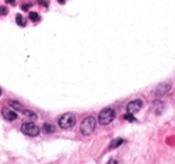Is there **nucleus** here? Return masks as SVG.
Instances as JSON below:
<instances>
[{
    "instance_id": "nucleus-1",
    "label": "nucleus",
    "mask_w": 175,
    "mask_h": 164,
    "mask_svg": "<svg viewBox=\"0 0 175 164\" xmlns=\"http://www.w3.org/2000/svg\"><path fill=\"white\" fill-rule=\"evenodd\" d=\"M96 119L94 116H88L85 118L82 123H81V133L83 136H90V134L94 133L95 128H96Z\"/></svg>"
},
{
    "instance_id": "nucleus-2",
    "label": "nucleus",
    "mask_w": 175,
    "mask_h": 164,
    "mask_svg": "<svg viewBox=\"0 0 175 164\" xmlns=\"http://www.w3.org/2000/svg\"><path fill=\"white\" fill-rule=\"evenodd\" d=\"M115 119V111L112 108H104L100 114H99V123L102 126H107L110 122H113V120Z\"/></svg>"
},
{
    "instance_id": "nucleus-3",
    "label": "nucleus",
    "mask_w": 175,
    "mask_h": 164,
    "mask_svg": "<svg viewBox=\"0 0 175 164\" xmlns=\"http://www.w3.org/2000/svg\"><path fill=\"white\" fill-rule=\"evenodd\" d=\"M76 123V115L73 113H66L61 115L59 119V126L63 129H69L74 126Z\"/></svg>"
},
{
    "instance_id": "nucleus-4",
    "label": "nucleus",
    "mask_w": 175,
    "mask_h": 164,
    "mask_svg": "<svg viewBox=\"0 0 175 164\" xmlns=\"http://www.w3.org/2000/svg\"><path fill=\"white\" fill-rule=\"evenodd\" d=\"M21 131L29 137H37L40 134V128L34 122H24L21 127Z\"/></svg>"
},
{
    "instance_id": "nucleus-5",
    "label": "nucleus",
    "mask_w": 175,
    "mask_h": 164,
    "mask_svg": "<svg viewBox=\"0 0 175 164\" xmlns=\"http://www.w3.org/2000/svg\"><path fill=\"white\" fill-rule=\"evenodd\" d=\"M143 108V101L140 100H134V101H131L128 104H127V107H126V109H127V113H138L140 109Z\"/></svg>"
},
{
    "instance_id": "nucleus-6",
    "label": "nucleus",
    "mask_w": 175,
    "mask_h": 164,
    "mask_svg": "<svg viewBox=\"0 0 175 164\" xmlns=\"http://www.w3.org/2000/svg\"><path fill=\"white\" fill-rule=\"evenodd\" d=\"M169 90H170V84H161L155 89L153 93H155V96H163V95H166Z\"/></svg>"
},
{
    "instance_id": "nucleus-7",
    "label": "nucleus",
    "mask_w": 175,
    "mask_h": 164,
    "mask_svg": "<svg viewBox=\"0 0 175 164\" xmlns=\"http://www.w3.org/2000/svg\"><path fill=\"white\" fill-rule=\"evenodd\" d=\"M1 114H3L4 119L7 120V121H15V120L18 118L17 113H15V111H12V110H10V109H7V108H3Z\"/></svg>"
},
{
    "instance_id": "nucleus-8",
    "label": "nucleus",
    "mask_w": 175,
    "mask_h": 164,
    "mask_svg": "<svg viewBox=\"0 0 175 164\" xmlns=\"http://www.w3.org/2000/svg\"><path fill=\"white\" fill-rule=\"evenodd\" d=\"M42 131L46 133V134H51V133H54L55 132V127L51 123H43L42 126Z\"/></svg>"
},
{
    "instance_id": "nucleus-9",
    "label": "nucleus",
    "mask_w": 175,
    "mask_h": 164,
    "mask_svg": "<svg viewBox=\"0 0 175 164\" xmlns=\"http://www.w3.org/2000/svg\"><path fill=\"white\" fill-rule=\"evenodd\" d=\"M8 104L11 105L12 108H15L16 110H19V111H24V110H25V109H24V107H23V105H22L21 103H19L18 101H10V102H8Z\"/></svg>"
},
{
    "instance_id": "nucleus-10",
    "label": "nucleus",
    "mask_w": 175,
    "mask_h": 164,
    "mask_svg": "<svg viewBox=\"0 0 175 164\" xmlns=\"http://www.w3.org/2000/svg\"><path fill=\"white\" fill-rule=\"evenodd\" d=\"M124 143V139H121V138H118V139H114L113 141H112V144L109 145V149H116L118 146H120L121 144Z\"/></svg>"
},
{
    "instance_id": "nucleus-11",
    "label": "nucleus",
    "mask_w": 175,
    "mask_h": 164,
    "mask_svg": "<svg viewBox=\"0 0 175 164\" xmlns=\"http://www.w3.org/2000/svg\"><path fill=\"white\" fill-rule=\"evenodd\" d=\"M16 22H17V24H18L19 26H25V24H26V21L23 18L22 15H17V16H16Z\"/></svg>"
},
{
    "instance_id": "nucleus-12",
    "label": "nucleus",
    "mask_w": 175,
    "mask_h": 164,
    "mask_svg": "<svg viewBox=\"0 0 175 164\" xmlns=\"http://www.w3.org/2000/svg\"><path fill=\"white\" fill-rule=\"evenodd\" d=\"M29 19H30L31 22L36 23V22L40 21V15H38L37 12H30L29 13Z\"/></svg>"
},
{
    "instance_id": "nucleus-13",
    "label": "nucleus",
    "mask_w": 175,
    "mask_h": 164,
    "mask_svg": "<svg viewBox=\"0 0 175 164\" xmlns=\"http://www.w3.org/2000/svg\"><path fill=\"white\" fill-rule=\"evenodd\" d=\"M23 113L26 115L29 119H31V120H36V119H37V115H36L34 111H31V110H24Z\"/></svg>"
},
{
    "instance_id": "nucleus-14",
    "label": "nucleus",
    "mask_w": 175,
    "mask_h": 164,
    "mask_svg": "<svg viewBox=\"0 0 175 164\" xmlns=\"http://www.w3.org/2000/svg\"><path fill=\"white\" fill-rule=\"evenodd\" d=\"M124 119H125V120H127V121H130V122H135V121H137V119L133 116V114H132V113L125 114V115H124Z\"/></svg>"
},
{
    "instance_id": "nucleus-15",
    "label": "nucleus",
    "mask_w": 175,
    "mask_h": 164,
    "mask_svg": "<svg viewBox=\"0 0 175 164\" xmlns=\"http://www.w3.org/2000/svg\"><path fill=\"white\" fill-rule=\"evenodd\" d=\"M8 13V8L5 6H0V16H6Z\"/></svg>"
},
{
    "instance_id": "nucleus-16",
    "label": "nucleus",
    "mask_w": 175,
    "mask_h": 164,
    "mask_svg": "<svg viewBox=\"0 0 175 164\" xmlns=\"http://www.w3.org/2000/svg\"><path fill=\"white\" fill-rule=\"evenodd\" d=\"M30 7H31V4H24V5L22 6V10H23V11H28V10L30 8Z\"/></svg>"
},
{
    "instance_id": "nucleus-17",
    "label": "nucleus",
    "mask_w": 175,
    "mask_h": 164,
    "mask_svg": "<svg viewBox=\"0 0 175 164\" xmlns=\"http://www.w3.org/2000/svg\"><path fill=\"white\" fill-rule=\"evenodd\" d=\"M108 164H119V161H116V159H114V158H112L109 162H108Z\"/></svg>"
},
{
    "instance_id": "nucleus-18",
    "label": "nucleus",
    "mask_w": 175,
    "mask_h": 164,
    "mask_svg": "<svg viewBox=\"0 0 175 164\" xmlns=\"http://www.w3.org/2000/svg\"><path fill=\"white\" fill-rule=\"evenodd\" d=\"M6 1H7L8 4H11V5H15V0H6Z\"/></svg>"
},
{
    "instance_id": "nucleus-19",
    "label": "nucleus",
    "mask_w": 175,
    "mask_h": 164,
    "mask_svg": "<svg viewBox=\"0 0 175 164\" xmlns=\"http://www.w3.org/2000/svg\"><path fill=\"white\" fill-rule=\"evenodd\" d=\"M58 3H59V4H65V0H58Z\"/></svg>"
},
{
    "instance_id": "nucleus-20",
    "label": "nucleus",
    "mask_w": 175,
    "mask_h": 164,
    "mask_svg": "<svg viewBox=\"0 0 175 164\" xmlns=\"http://www.w3.org/2000/svg\"><path fill=\"white\" fill-rule=\"evenodd\" d=\"M0 96H1V89H0Z\"/></svg>"
}]
</instances>
